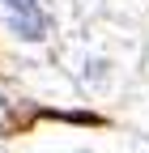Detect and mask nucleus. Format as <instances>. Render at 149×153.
Here are the masks:
<instances>
[{"label":"nucleus","instance_id":"2","mask_svg":"<svg viewBox=\"0 0 149 153\" xmlns=\"http://www.w3.org/2000/svg\"><path fill=\"white\" fill-rule=\"evenodd\" d=\"M4 22V34L13 43H26V47H43L47 38L55 34V13L51 9H26V13H0Z\"/></svg>","mask_w":149,"mask_h":153},{"label":"nucleus","instance_id":"1","mask_svg":"<svg viewBox=\"0 0 149 153\" xmlns=\"http://www.w3.org/2000/svg\"><path fill=\"white\" fill-rule=\"evenodd\" d=\"M136 64V51L132 47H107L102 43V30H81L72 38V51H68V72L85 94L94 98H115V94L128 85V68Z\"/></svg>","mask_w":149,"mask_h":153},{"label":"nucleus","instance_id":"3","mask_svg":"<svg viewBox=\"0 0 149 153\" xmlns=\"http://www.w3.org/2000/svg\"><path fill=\"white\" fill-rule=\"evenodd\" d=\"M26 9H51L47 0H0V13H26Z\"/></svg>","mask_w":149,"mask_h":153},{"label":"nucleus","instance_id":"4","mask_svg":"<svg viewBox=\"0 0 149 153\" xmlns=\"http://www.w3.org/2000/svg\"><path fill=\"white\" fill-rule=\"evenodd\" d=\"M81 153H85V149H81Z\"/></svg>","mask_w":149,"mask_h":153}]
</instances>
